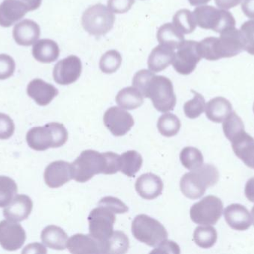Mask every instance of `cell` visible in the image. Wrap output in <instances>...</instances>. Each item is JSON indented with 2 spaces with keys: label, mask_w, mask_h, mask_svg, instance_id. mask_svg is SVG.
I'll return each mask as SVG.
<instances>
[{
  "label": "cell",
  "mask_w": 254,
  "mask_h": 254,
  "mask_svg": "<svg viewBox=\"0 0 254 254\" xmlns=\"http://www.w3.org/2000/svg\"><path fill=\"white\" fill-rule=\"evenodd\" d=\"M33 209V202L29 196L19 194L3 211L4 216L10 221L20 222L27 219Z\"/></svg>",
  "instance_id": "cell-19"
},
{
  "label": "cell",
  "mask_w": 254,
  "mask_h": 254,
  "mask_svg": "<svg viewBox=\"0 0 254 254\" xmlns=\"http://www.w3.org/2000/svg\"><path fill=\"white\" fill-rule=\"evenodd\" d=\"M217 38L209 37L198 42V50L202 59L208 61H217L221 59L218 53Z\"/></svg>",
  "instance_id": "cell-40"
},
{
  "label": "cell",
  "mask_w": 254,
  "mask_h": 254,
  "mask_svg": "<svg viewBox=\"0 0 254 254\" xmlns=\"http://www.w3.org/2000/svg\"><path fill=\"white\" fill-rule=\"evenodd\" d=\"M72 179L71 163L58 160L49 164L44 171V181L50 188H59Z\"/></svg>",
  "instance_id": "cell-15"
},
{
  "label": "cell",
  "mask_w": 254,
  "mask_h": 254,
  "mask_svg": "<svg viewBox=\"0 0 254 254\" xmlns=\"http://www.w3.org/2000/svg\"><path fill=\"white\" fill-rule=\"evenodd\" d=\"M219 180V173L215 166L202 165L198 169L184 174L180 182L181 192L187 198L196 200L206 192V189L215 185Z\"/></svg>",
  "instance_id": "cell-1"
},
{
  "label": "cell",
  "mask_w": 254,
  "mask_h": 254,
  "mask_svg": "<svg viewBox=\"0 0 254 254\" xmlns=\"http://www.w3.org/2000/svg\"><path fill=\"white\" fill-rule=\"evenodd\" d=\"M222 212V201L215 196L209 195L191 206L190 217L196 224L213 225L218 222Z\"/></svg>",
  "instance_id": "cell-9"
},
{
  "label": "cell",
  "mask_w": 254,
  "mask_h": 254,
  "mask_svg": "<svg viewBox=\"0 0 254 254\" xmlns=\"http://www.w3.org/2000/svg\"><path fill=\"white\" fill-rule=\"evenodd\" d=\"M122 56L117 50H108L101 58L99 68L105 74H113L120 69Z\"/></svg>",
  "instance_id": "cell-38"
},
{
  "label": "cell",
  "mask_w": 254,
  "mask_h": 254,
  "mask_svg": "<svg viewBox=\"0 0 254 254\" xmlns=\"http://www.w3.org/2000/svg\"><path fill=\"white\" fill-rule=\"evenodd\" d=\"M193 14L197 26L201 29H209L221 34L236 26V20L233 14L227 10L201 5L196 8Z\"/></svg>",
  "instance_id": "cell-5"
},
{
  "label": "cell",
  "mask_w": 254,
  "mask_h": 254,
  "mask_svg": "<svg viewBox=\"0 0 254 254\" xmlns=\"http://www.w3.org/2000/svg\"><path fill=\"white\" fill-rule=\"evenodd\" d=\"M130 241L123 232L114 231L112 236L102 243V254H121L128 251Z\"/></svg>",
  "instance_id": "cell-29"
},
{
  "label": "cell",
  "mask_w": 254,
  "mask_h": 254,
  "mask_svg": "<svg viewBox=\"0 0 254 254\" xmlns=\"http://www.w3.org/2000/svg\"><path fill=\"white\" fill-rule=\"evenodd\" d=\"M217 39L220 58H231L245 50L243 37L236 27L230 28L220 34Z\"/></svg>",
  "instance_id": "cell-14"
},
{
  "label": "cell",
  "mask_w": 254,
  "mask_h": 254,
  "mask_svg": "<svg viewBox=\"0 0 254 254\" xmlns=\"http://www.w3.org/2000/svg\"><path fill=\"white\" fill-rule=\"evenodd\" d=\"M251 220H252L253 224H254V206L252 209H251Z\"/></svg>",
  "instance_id": "cell-53"
},
{
  "label": "cell",
  "mask_w": 254,
  "mask_h": 254,
  "mask_svg": "<svg viewBox=\"0 0 254 254\" xmlns=\"http://www.w3.org/2000/svg\"><path fill=\"white\" fill-rule=\"evenodd\" d=\"M135 4V0H108V8L115 14L127 13Z\"/></svg>",
  "instance_id": "cell-45"
},
{
  "label": "cell",
  "mask_w": 254,
  "mask_h": 254,
  "mask_svg": "<svg viewBox=\"0 0 254 254\" xmlns=\"http://www.w3.org/2000/svg\"><path fill=\"white\" fill-rule=\"evenodd\" d=\"M180 160L186 169L195 170L203 164V156L197 148L186 147L180 154Z\"/></svg>",
  "instance_id": "cell-36"
},
{
  "label": "cell",
  "mask_w": 254,
  "mask_h": 254,
  "mask_svg": "<svg viewBox=\"0 0 254 254\" xmlns=\"http://www.w3.org/2000/svg\"><path fill=\"white\" fill-rule=\"evenodd\" d=\"M181 253L179 245L176 242L172 240L162 241L157 248H154L151 254H179Z\"/></svg>",
  "instance_id": "cell-46"
},
{
  "label": "cell",
  "mask_w": 254,
  "mask_h": 254,
  "mask_svg": "<svg viewBox=\"0 0 254 254\" xmlns=\"http://www.w3.org/2000/svg\"><path fill=\"white\" fill-rule=\"evenodd\" d=\"M82 72V63L78 56H68L59 61L53 69V79L59 85H69L78 81Z\"/></svg>",
  "instance_id": "cell-11"
},
{
  "label": "cell",
  "mask_w": 254,
  "mask_h": 254,
  "mask_svg": "<svg viewBox=\"0 0 254 254\" xmlns=\"http://www.w3.org/2000/svg\"><path fill=\"white\" fill-rule=\"evenodd\" d=\"M233 111L231 103L224 97H216L211 99L206 105V117L214 123L224 121Z\"/></svg>",
  "instance_id": "cell-27"
},
{
  "label": "cell",
  "mask_w": 254,
  "mask_h": 254,
  "mask_svg": "<svg viewBox=\"0 0 254 254\" xmlns=\"http://www.w3.org/2000/svg\"><path fill=\"white\" fill-rule=\"evenodd\" d=\"M115 16L102 4L89 7L82 15L81 24L90 35L100 37L108 34L114 27Z\"/></svg>",
  "instance_id": "cell-6"
},
{
  "label": "cell",
  "mask_w": 254,
  "mask_h": 254,
  "mask_svg": "<svg viewBox=\"0 0 254 254\" xmlns=\"http://www.w3.org/2000/svg\"><path fill=\"white\" fill-rule=\"evenodd\" d=\"M135 188L141 197L154 200L163 192V182L160 177L153 173L143 174L136 180Z\"/></svg>",
  "instance_id": "cell-17"
},
{
  "label": "cell",
  "mask_w": 254,
  "mask_h": 254,
  "mask_svg": "<svg viewBox=\"0 0 254 254\" xmlns=\"http://www.w3.org/2000/svg\"><path fill=\"white\" fill-rule=\"evenodd\" d=\"M99 206L108 208L115 214H124L129 210V208L122 200L114 197H103L99 202Z\"/></svg>",
  "instance_id": "cell-44"
},
{
  "label": "cell",
  "mask_w": 254,
  "mask_h": 254,
  "mask_svg": "<svg viewBox=\"0 0 254 254\" xmlns=\"http://www.w3.org/2000/svg\"><path fill=\"white\" fill-rule=\"evenodd\" d=\"M223 131L230 142L238 135L245 131V126L242 119L234 111H232L224 120Z\"/></svg>",
  "instance_id": "cell-37"
},
{
  "label": "cell",
  "mask_w": 254,
  "mask_h": 254,
  "mask_svg": "<svg viewBox=\"0 0 254 254\" xmlns=\"http://www.w3.org/2000/svg\"><path fill=\"white\" fill-rule=\"evenodd\" d=\"M132 233L139 242L148 246H157L168 238V232L164 226L157 220L147 215H137L132 224Z\"/></svg>",
  "instance_id": "cell-7"
},
{
  "label": "cell",
  "mask_w": 254,
  "mask_h": 254,
  "mask_svg": "<svg viewBox=\"0 0 254 254\" xmlns=\"http://www.w3.org/2000/svg\"><path fill=\"white\" fill-rule=\"evenodd\" d=\"M190 5L192 6H201L209 3L211 0H188Z\"/></svg>",
  "instance_id": "cell-52"
},
{
  "label": "cell",
  "mask_w": 254,
  "mask_h": 254,
  "mask_svg": "<svg viewBox=\"0 0 254 254\" xmlns=\"http://www.w3.org/2000/svg\"><path fill=\"white\" fill-rule=\"evenodd\" d=\"M41 36V28L36 22L23 20L14 26L13 37L18 45L29 47L35 44Z\"/></svg>",
  "instance_id": "cell-20"
},
{
  "label": "cell",
  "mask_w": 254,
  "mask_h": 254,
  "mask_svg": "<svg viewBox=\"0 0 254 254\" xmlns=\"http://www.w3.org/2000/svg\"><path fill=\"white\" fill-rule=\"evenodd\" d=\"M88 221L90 235L102 245L114 233L115 213L108 208L99 206L91 211Z\"/></svg>",
  "instance_id": "cell-8"
},
{
  "label": "cell",
  "mask_w": 254,
  "mask_h": 254,
  "mask_svg": "<svg viewBox=\"0 0 254 254\" xmlns=\"http://www.w3.org/2000/svg\"><path fill=\"white\" fill-rule=\"evenodd\" d=\"M174 49L165 44H159L153 49L148 57V66L151 72H160L172 63L175 57Z\"/></svg>",
  "instance_id": "cell-24"
},
{
  "label": "cell",
  "mask_w": 254,
  "mask_h": 254,
  "mask_svg": "<svg viewBox=\"0 0 254 254\" xmlns=\"http://www.w3.org/2000/svg\"><path fill=\"white\" fill-rule=\"evenodd\" d=\"M72 179L77 182L85 183L98 174L106 175L107 162L105 153L86 150L71 163Z\"/></svg>",
  "instance_id": "cell-4"
},
{
  "label": "cell",
  "mask_w": 254,
  "mask_h": 254,
  "mask_svg": "<svg viewBox=\"0 0 254 254\" xmlns=\"http://www.w3.org/2000/svg\"><path fill=\"white\" fill-rule=\"evenodd\" d=\"M18 187L15 181L5 175H0V207L8 206L15 197Z\"/></svg>",
  "instance_id": "cell-33"
},
{
  "label": "cell",
  "mask_w": 254,
  "mask_h": 254,
  "mask_svg": "<svg viewBox=\"0 0 254 254\" xmlns=\"http://www.w3.org/2000/svg\"><path fill=\"white\" fill-rule=\"evenodd\" d=\"M181 123L177 116L173 114L162 115L157 122V129L160 134L166 137H172L178 134Z\"/></svg>",
  "instance_id": "cell-34"
},
{
  "label": "cell",
  "mask_w": 254,
  "mask_h": 254,
  "mask_svg": "<svg viewBox=\"0 0 254 254\" xmlns=\"http://www.w3.org/2000/svg\"><path fill=\"white\" fill-rule=\"evenodd\" d=\"M157 38L160 44L169 46L175 50L184 41V35L172 23H166L159 28Z\"/></svg>",
  "instance_id": "cell-30"
},
{
  "label": "cell",
  "mask_w": 254,
  "mask_h": 254,
  "mask_svg": "<svg viewBox=\"0 0 254 254\" xmlns=\"http://www.w3.org/2000/svg\"><path fill=\"white\" fill-rule=\"evenodd\" d=\"M15 69V61L11 56L0 54V80L11 78L14 75Z\"/></svg>",
  "instance_id": "cell-42"
},
{
  "label": "cell",
  "mask_w": 254,
  "mask_h": 254,
  "mask_svg": "<svg viewBox=\"0 0 254 254\" xmlns=\"http://www.w3.org/2000/svg\"><path fill=\"white\" fill-rule=\"evenodd\" d=\"M69 251L74 254H102V245L91 235L78 233L68 240Z\"/></svg>",
  "instance_id": "cell-21"
},
{
  "label": "cell",
  "mask_w": 254,
  "mask_h": 254,
  "mask_svg": "<svg viewBox=\"0 0 254 254\" xmlns=\"http://www.w3.org/2000/svg\"><path fill=\"white\" fill-rule=\"evenodd\" d=\"M191 92L194 93V98L184 104V111L188 118L196 119L204 112L206 102L201 94L194 90H191Z\"/></svg>",
  "instance_id": "cell-39"
},
{
  "label": "cell",
  "mask_w": 254,
  "mask_h": 254,
  "mask_svg": "<svg viewBox=\"0 0 254 254\" xmlns=\"http://www.w3.org/2000/svg\"><path fill=\"white\" fill-rule=\"evenodd\" d=\"M253 111H254V105H253Z\"/></svg>",
  "instance_id": "cell-54"
},
{
  "label": "cell",
  "mask_w": 254,
  "mask_h": 254,
  "mask_svg": "<svg viewBox=\"0 0 254 254\" xmlns=\"http://www.w3.org/2000/svg\"><path fill=\"white\" fill-rule=\"evenodd\" d=\"M226 222L233 230H246L251 225V215L248 209L241 204L230 205L224 212Z\"/></svg>",
  "instance_id": "cell-23"
},
{
  "label": "cell",
  "mask_w": 254,
  "mask_h": 254,
  "mask_svg": "<svg viewBox=\"0 0 254 254\" xmlns=\"http://www.w3.org/2000/svg\"><path fill=\"white\" fill-rule=\"evenodd\" d=\"M15 131L14 120L7 114L0 113V139H10Z\"/></svg>",
  "instance_id": "cell-43"
},
{
  "label": "cell",
  "mask_w": 254,
  "mask_h": 254,
  "mask_svg": "<svg viewBox=\"0 0 254 254\" xmlns=\"http://www.w3.org/2000/svg\"><path fill=\"white\" fill-rule=\"evenodd\" d=\"M103 120L107 128L115 136H124L134 125L133 116L118 107L108 108L105 113Z\"/></svg>",
  "instance_id": "cell-12"
},
{
  "label": "cell",
  "mask_w": 254,
  "mask_h": 254,
  "mask_svg": "<svg viewBox=\"0 0 254 254\" xmlns=\"http://www.w3.org/2000/svg\"><path fill=\"white\" fill-rule=\"evenodd\" d=\"M172 24L184 35L192 33L197 27L194 14L187 9L177 11L174 15Z\"/></svg>",
  "instance_id": "cell-32"
},
{
  "label": "cell",
  "mask_w": 254,
  "mask_h": 254,
  "mask_svg": "<svg viewBox=\"0 0 254 254\" xmlns=\"http://www.w3.org/2000/svg\"><path fill=\"white\" fill-rule=\"evenodd\" d=\"M230 142L235 154L247 166L254 169V139L244 131Z\"/></svg>",
  "instance_id": "cell-22"
},
{
  "label": "cell",
  "mask_w": 254,
  "mask_h": 254,
  "mask_svg": "<svg viewBox=\"0 0 254 254\" xmlns=\"http://www.w3.org/2000/svg\"><path fill=\"white\" fill-rule=\"evenodd\" d=\"M142 96L152 101L154 108L161 113L172 111L176 105V96L169 78L162 75H152L145 85Z\"/></svg>",
  "instance_id": "cell-3"
},
{
  "label": "cell",
  "mask_w": 254,
  "mask_h": 254,
  "mask_svg": "<svg viewBox=\"0 0 254 254\" xmlns=\"http://www.w3.org/2000/svg\"><path fill=\"white\" fill-rule=\"evenodd\" d=\"M29 10L20 0H5L0 5V26L11 27L26 15Z\"/></svg>",
  "instance_id": "cell-16"
},
{
  "label": "cell",
  "mask_w": 254,
  "mask_h": 254,
  "mask_svg": "<svg viewBox=\"0 0 254 254\" xmlns=\"http://www.w3.org/2000/svg\"><path fill=\"white\" fill-rule=\"evenodd\" d=\"M27 94L38 105L46 106L59 95V90L53 84L40 78H35L28 84Z\"/></svg>",
  "instance_id": "cell-18"
},
{
  "label": "cell",
  "mask_w": 254,
  "mask_h": 254,
  "mask_svg": "<svg viewBox=\"0 0 254 254\" xmlns=\"http://www.w3.org/2000/svg\"><path fill=\"white\" fill-rule=\"evenodd\" d=\"M215 4L221 9L229 10L235 8L242 2V0H215Z\"/></svg>",
  "instance_id": "cell-48"
},
{
  "label": "cell",
  "mask_w": 254,
  "mask_h": 254,
  "mask_svg": "<svg viewBox=\"0 0 254 254\" xmlns=\"http://www.w3.org/2000/svg\"><path fill=\"white\" fill-rule=\"evenodd\" d=\"M116 102L122 108L134 110L142 106L144 102V96L139 90L133 86L120 90L116 96Z\"/></svg>",
  "instance_id": "cell-28"
},
{
  "label": "cell",
  "mask_w": 254,
  "mask_h": 254,
  "mask_svg": "<svg viewBox=\"0 0 254 254\" xmlns=\"http://www.w3.org/2000/svg\"><path fill=\"white\" fill-rule=\"evenodd\" d=\"M69 138L67 130L62 123H50L44 126L32 127L26 134V141L32 149L44 151L60 148Z\"/></svg>",
  "instance_id": "cell-2"
},
{
  "label": "cell",
  "mask_w": 254,
  "mask_h": 254,
  "mask_svg": "<svg viewBox=\"0 0 254 254\" xmlns=\"http://www.w3.org/2000/svg\"><path fill=\"white\" fill-rule=\"evenodd\" d=\"M60 50L56 41L41 39L36 41L32 47V55L35 60L41 63L50 64L56 62L59 57Z\"/></svg>",
  "instance_id": "cell-25"
},
{
  "label": "cell",
  "mask_w": 254,
  "mask_h": 254,
  "mask_svg": "<svg viewBox=\"0 0 254 254\" xmlns=\"http://www.w3.org/2000/svg\"><path fill=\"white\" fill-rule=\"evenodd\" d=\"M47 251L44 245L39 243H32L27 245L23 251V254H29V253H33V254H47Z\"/></svg>",
  "instance_id": "cell-49"
},
{
  "label": "cell",
  "mask_w": 254,
  "mask_h": 254,
  "mask_svg": "<svg viewBox=\"0 0 254 254\" xmlns=\"http://www.w3.org/2000/svg\"><path fill=\"white\" fill-rule=\"evenodd\" d=\"M245 194L249 201L254 203V177L247 181L245 188Z\"/></svg>",
  "instance_id": "cell-50"
},
{
  "label": "cell",
  "mask_w": 254,
  "mask_h": 254,
  "mask_svg": "<svg viewBox=\"0 0 254 254\" xmlns=\"http://www.w3.org/2000/svg\"><path fill=\"white\" fill-rule=\"evenodd\" d=\"M143 163L142 155L136 151H128L120 156V172L127 177H134Z\"/></svg>",
  "instance_id": "cell-31"
},
{
  "label": "cell",
  "mask_w": 254,
  "mask_h": 254,
  "mask_svg": "<svg viewBox=\"0 0 254 254\" xmlns=\"http://www.w3.org/2000/svg\"><path fill=\"white\" fill-rule=\"evenodd\" d=\"M142 1H143V0H142Z\"/></svg>",
  "instance_id": "cell-55"
},
{
  "label": "cell",
  "mask_w": 254,
  "mask_h": 254,
  "mask_svg": "<svg viewBox=\"0 0 254 254\" xmlns=\"http://www.w3.org/2000/svg\"><path fill=\"white\" fill-rule=\"evenodd\" d=\"M177 50L172 63L174 69L180 75H190L195 70L202 59L199 53L198 42L184 41Z\"/></svg>",
  "instance_id": "cell-10"
},
{
  "label": "cell",
  "mask_w": 254,
  "mask_h": 254,
  "mask_svg": "<svg viewBox=\"0 0 254 254\" xmlns=\"http://www.w3.org/2000/svg\"><path fill=\"white\" fill-rule=\"evenodd\" d=\"M23 3L26 4L29 8V11H35L38 9L42 3V0H20Z\"/></svg>",
  "instance_id": "cell-51"
},
{
  "label": "cell",
  "mask_w": 254,
  "mask_h": 254,
  "mask_svg": "<svg viewBox=\"0 0 254 254\" xmlns=\"http://www.w3.org/2000/svg\"><path fill=\"white\" fill-rule=\"evenodd\" d=\"M239 30L243 37L245 51L254 56V20L245 22Z\"/></svg>",
  "instance_id": "cell-41"
},
{
  "label": "cell",
  "mask_w": 254,
  "mask_h": 254,
  "mask_svg": "<svg viewBox=\"0 0 254 254\" xmlns=\"http://www.w3.org/2000/svg\"><path fill=\"white\" fill-rule=\"evenodd\" d=\"M242 10L247 17L254 20V0H242Z\"/></svg>",
  "instance_id": "cell-47"
},
{
  "label": "cell",
  "mask_w": 254,
  "mask_h": 254,
  "mask_svg": "<svg viewBox=\"0 0 254 254\" xmlns=\"http://www.w3.org/2000/svg\"><path fill=\"white\" fill-rule=\"evenodd\" d=\"M218 238L216 230L212 226H200L194 232V242L202 248H209L215 245Z\"/></svg>",
  "instance_id": "cell-35"
},
{
  "label": "cell",
  "mask_w": 254,
  "mask_h": 254,
  "mask_svg": "<svg viewBox=\"0 0 254 254\" xmlns=\"http://www.w3.org/2000/svg\"><path fill=\"white\" fill-rule=\"evenodd\" d=\"M41 240L46 246L54 250H64L68 242V235L63 229L56 225L46 227L41 233Z\"/></svg>",
  "instance_id": "cell-26"
},
{
  "label": "cell",
  "mask_w": 254,
  "mask_h": 254,
  "mask_svg": "<svg viewBox=\"0 0 254 254\" xmlns=\"http://www.w3.org/2000/svg\"><path fill=\"white\" fill-rule=\"evenodd\" d=\"M26 239V231L18 223L8 219L0 222V245L4 249L17 251L22 248Z\"/></svg>",
  "instance_id": "cell-13"
}]
</instances>
